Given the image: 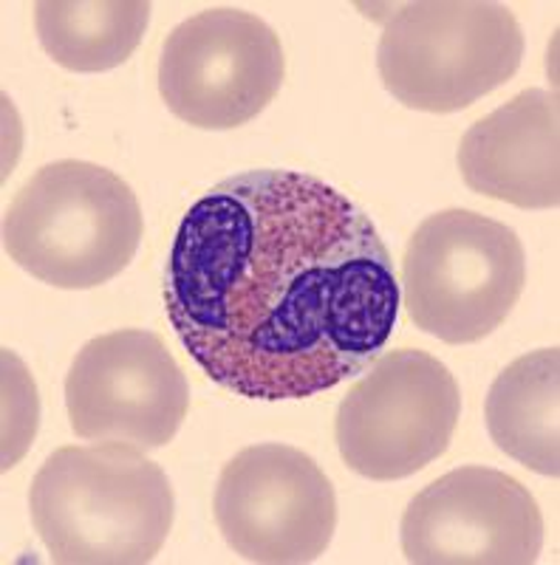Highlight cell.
<instances>
[{
    "label": "cell",
    "instance_id": "7c38bea8",
    "mask_svg": "<svg viewBox=\"0 0 560 565\" xmlns=\"http://www.w3.org/2000/svg\"><path fill=\"white\" fill-rule=\"evenodd\" d=\"M487 433L501 452L538 476H560V348L509 362L484 405Z\"/></svg>",
    "mask_w": 560,
    "mask_h": 565
},
{
    "label": "cell",
    "instance_id": "4fadbf2b",
    "mask_svg": "<svg viewBox=\"0 0 560 565\" xmlns=\"http://www.w3.org/2000/svg\"><path fill=\"white\" fill-rule=\"evenodd\" d=\"M150 23L148 0H40L34 29L43 52L77 74L128 63Z\"/></svg>",
    "mask_w": 560,
    "mask_h": 565
},
{
    "label": "cell",
    "instance_id": "ba28073f",
    "mask_svg": "<svg viewBox=\"0 0 560 565\" xmlns=\"http://www.w3.org/2000/svg\"><path fill=\"white\" fill-rule=\"evenodd\" d=\"M226 546L250 563H315L337 529L335 487L289 444H255L224 463L213 498Z\"/></svg>",
    "mask_w": 560,
    "mask_h": 565
},
{
    "label": "cell",
    "instance_id": "6da1fadb",
    "mask_svg": "<svg viewBox=\"0 0 560 565\" xmlns=\"http://www.w3.org/2000/svg\"><path fill=\"white\" fill-rule=\"evenodd\" d=\"M402 291L371 215L326 181L246 170L181 218L165 309L196 365L235 396L309 398L366 373Z\"/></svg>",
    "mask_w": 560,
    "mask_h": 565
},
{
    "label": "cell",
    "instance_id": "277c9868",
    "mask_svg": "<svg viewBox=\"0 0 560 565\" xmlns=\"http://www.w3.org/2000/svg\"><path fill=\"white\" fill-rule=\"evenodd\" d=\"M524 32L489 0H419L393 12L380 34L377 68L397 103L456 114L516 77Z\"/></svg>",
    "mask_w": 560,
    "mask_h": 565
},
{
    "label": "cell",
    "instance_id": "8fae6325",
    "mask_svg": "<svg viewBox=\"0 0 560 565\" xmlns=\"http://www.w3.org/2000/svg\"><path fill=\"white\" fill-rule=\"evenodd\" d=\"M458 170L473 193L521 210L560 204L558 94L527 88L478 119L458 145Z\"/></svg>",
    "mask_w": 560,
    "mask_h": 565
},
{
    "label": "cell",
    "instance_id": "52a82bcc",
    "mask_svg": "<svg viewBox=\"0 0 560 565\" xmlns=\"http://www.w3.org/2000/svg\"><path fill=\"white\" fill-rule=\"evenodd\" d=\"M284 77L281 38L244 9H204L181 20L161 45V99L170 114L199 130L252 122L277 97Z\"/></svg>",
    "mask_w": 560,
    "mask_h": 565
},
{
    "label": "cell",
    "instance_id": "3957f363",
    "mask_svg": "<svg viewBox=\"0 0 560 565\" xmlns=\"http://www.w3.org/2000/svg\"><path fill=\"white\" fill-rule=\"evenodd\" d=\"M142 230L128 181L91 161L63 159L18 190L3 215V249L40 282L85 291L128 269Z\"/></svg>",
    "mask_w": 560,
    "mask_h": 565
},
{
    "label": "cell",
    "instance_id": "9c48e42d",
    "mask_svg": "<svg viewBox=\"0 0 560 565\" xmlns=\"http://www.w3.org/2000/svg\"><path fill=\"white\" fill-rule=\"evenodd\" d=\"M65 411L83 441L150 452L176 438L190 387L159 334L123 328L80 348L65 376Z\"/></svg>",
    "mask_w": 560,
    "mask_h": 565
},
{
    "label": "cell",
    "instance_id": "5bb4252c",
    "mask_svg": "<svg viewBox=\"0 0 560 565\" xmlns=\"http://www.w3.org/2000/svg\"><path fill=\"white\" fill-rule=\"evenodd\" d=\"M3 469H9L38 433V391L12 351H3Z\"/></svg>",
    "mask_w": 560,
    "mask_h": 565
},
{
    "label": "cell",
    "instance_id": "7a4b0ae2",
    "mask_svg": "<svg viewBox=\"0 0 560 565\" xmlns=\"http://www.w3.org/2000/svg\"><path fill=\"white\" fill-rule=\"evenodd\" d=\"M45 552L60 565H142L168 543L176 498L168 476L123 444L60 447L29 489Z\"/></svg>",
    "mask_w": 560,
    "mask_h": 565
},
{
    "label": "cell",
    "instance_id": "8992f818",
    "mask_svg": "<svg viewBox=\"0 0 560 565\" xmlns=\"http://www.w3.org/2000/svg\"><path fill=\"white\" fill-rule=\"evenodd\" d=\"M458 418L462 391L445 362L416 348L388 351L337 407V450L368 481H400L445 456Z\"/></svg>",
    "mask_w": 560,
    "mask_h": 565
},
{
    "label": "cell",
    "instance_id": "5b68a950",
    "mask_svg": "<svg viewBox=\"0 0 560 565\" xmlns=\"http://www.w3.org/2000/svg\"><path fill=\"white\" fill-rule=\"evenodd\" d=\"M527 282L524 244L501 221L442 210L416 226L402 257V306L419 331L471 345L516 309Z\"/></svg>",
    "mask_w": 560,
    "mask_h": 565
},
{
    "label": "cell",
    "instance_id": "30bf717a",
    "mask_svg": "<svg viewBox=\"0 0 560 565\" xmlns=\"http://www.w3.org/2000/svg\"><path fill=\"white\" fill-rule=\"evenodd\" d=\"M400 540L416 565H529L541 557L543 518L507 472L458 467L408 503Z\"/></svg>",
    "mask_w": 560,
    "mask_h": 565
}]
</instances>
